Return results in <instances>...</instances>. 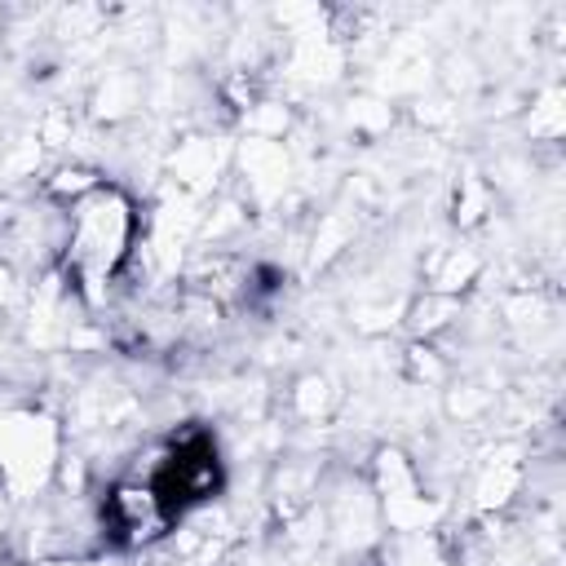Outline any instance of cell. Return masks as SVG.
I'll list each match as a JSON object with an SVG mask.
<instances>
[{
	"label": "cell",
	"instance_id": "obj_4",
	"mask_svg": "<svg viewBox=\"0 0 566 566\" xmlns=\"http://www.w3.org/2000/svg\"><path fill=\"white\" fill-rule=\"evenodd\" d=\"M221 164H226L221 142H212V137H195V142H186V146L172 155V172H177L181 195H190V199H195V195L212 190V181H217Z\"/></svg>",
	"mask_w": 566,
	"mask_h": 566
},
{
	"label": "cell",
	"instance_id": "obj_5",
	"mask_svg": "<svg viewBox=\"0 0 566 566\" xmlns=\"http://www.w3.org/2000/svg\"><path fill=\"white\" fill-rule=\"evenodd\" d=\"M239 164L252 177V186L265 190V195L283 190V181H287V155L274 137H248L243 150H239Z\"/></svg>",
	"mask_w": 566,
	"mask_h": 566
},
{
	"label": "cell",
	"instance_id": "obj_1",
	"mask_svg": "<svg viewBox=\"0 0 566 566\" xmlns=\"http://www.w3.org/2000/svg\"><path fill=\"white\" fill-rule=\"evenodd\" d=\"M137 248V212L133 199L119 186H93L84 199L66 212V274L75 279V292L97 305L106 296V283Z\"/></svg>",
	"mask_w": 566,
	"mask_h": 566
},
{
	"label": "cell",
	"instance_id": "obj_11",
	"mask_svg": "<svg viewBox=\"0 0 566 566\" xmlns=\"http://www.w3.org/2000/svg\"><path fill=\"white\" fill-rule=\"evenodd\" d=\"M531 133L553 142L562 133V93H548L539 106H531Z\"/></svg>",
	"mask_w": 566,
	"mask_h": 566
},
{
	"label": "cell",
	"instance_id": "obj_8",
	"mask_svg": "<svg viewBox=\"0 0 566 566\" xmlns=\"http://www.w3.org/2000/svg\"><path fill=\"white\" fill-rule=\"evenodd\" d=\"M133 106H137V80L133 75H106V84L97 93V111L115 119V115H124Z\"/></svg>",
	"mask_w": 566,
	"mask_h": 566
},
{
	"label": "cell",
	"instance_id": "obj_9",
	"mask_svg": "<svg viewBox=\"0 0 566 566\" xmlns=\"http://www.w3.org/2000/svg\"><path fill=\"white\" fill-rule=\"evenodd\" d=\"M473 274H478V256H473V252H451V256H447V265L433 274V292L455 296Z\"/></svg>",
	"mask_w": 566,
	"mask_h": 566
},
{
	"label": "cell",
	"instance_id": "obj_14",
	"mask_svg": "<svg viewBox=\"0 0 566 566\" xmlns=\"http://www.w3.org/2000/svg\"><path fill=\"white\" fill-rule=\"evenodd\" d=\"M66 566H106V562H66Z\"/></svg>",
	"mask_w": 566,
	"mask_h": 566
},
{
	"label": "cell",
	"instance_id": "obj_6",
	"mask_svg": "<svg viewBox=\"0 0 566 566\" xmlns=\"http://www.w3.org/2000/svg\"><path fill=\"white\" fill-rule=\"evenodd\" d=\"M385 566H451L429 531H394L385 544Z\"/></svg>",
	"mask_w": 566,
	"mask_h": 566
},
{
	"label": "cell",
	"instance_id": "obj_15",
	"mask_svg": "<svg viewBox=\"0 0 566 566\" xmlns=\"http://www.w3.org/2000/svg\"><path fill=\"white\" fill-rule=\"evenodd\" d=\"M177 566H199V562H177Z\"/></svg>",
	"mask_w": 566,
	"mask_h": 566
},
{
	"label": "cell",
	"instance_id": "obj_13",
	"mask_svg": "<svg viewBox=\"0 0 566 566\" xmlns=\"http://www.w3.org/2000/svg\"><path fill=\"white\" fill-rule=\"evenodd\" d=\"M482 203H486V199H482V186L469 177V181H464V195L455 199V221H464V226L478 221V217H482Z\"/></svg>",
	"mask_w": 566,
	"mask_h": 566
},
{
	"label": "cell",
	"instance_id": "obj_12",
	"mask_svg": "<svg viewBox=\"0 0 566 566\" xmlns=\"http://www.w3.org/2000/svg\"><path fill=\"white\" fill-rule=\"evenodd\" d=\"M327 402H332V389H327L323 376H305V380L296 385V407H301L305 416H323Z\"/></svg>",
	"mask_w": 566,
	"mask_h": 566
},
{
	"label": "cell",
	"instance_id": "obj_7",
	"mask_svg": "<svg viewBox=\"0 0 566 566\" xmlns=\"http://www.w3.org/2000/svg\"><path fill=\"white\" fill-rule=\"evenodd\" d=\"M517 486H522V469L513 460H495V464L482 469V478L473 486V500H478V509H504L517 495Z\"/></svg>",
	"mask_w": 566,
	"mask_h": 566
},
{
	"label": "cell",
	"instance_id": "obj_3",
	"mask_svg": "<svg viewBox=\"0 0 566 566\" xmlns=\"http://www.w3.org/2000/svg\"><path fill=\"white\" fill-rule=\"evenodd\" d=\"M106 522L119 544H150L155 535H164L172 513L150 482H119L106 495Z\"/></svg>",
	"mask_w": 566,
	"mask_h": 566
},
{
	"label": "cell",
	"instance_id": "obj_2",
	"mask_svg": "<svg viewBox=\"0 0 566 566\" xmlns=\"http://www.w3.org/2000/svg\"><path fill=\"white\" fill-rule=\"evenodd\" d=\"M57 438H53V424L40 420V416H18V420H4V438H0V473L9 482V491L27 495L35 491L49 469L57 464Z\"/></svg>",
	"mask_w": 566,
	"mask_h": 566
},
{
	"label": "cell",
	"instance_id": "obj_10",
	"mask_svg": "<svg viewBox=\"0 0 566 566\" xmlns=\"http://www.w3.org/2000/svg\"><path fill=\"white\" fill-rule=\"evenodd\" d=\"M451 314H455V296H442V292H429L416 310H411V318H416V332H438V327H447L451 323Z\"/></svg>",
	"mask_w": 566,
	"mask_h": 566
}]
</instances>
